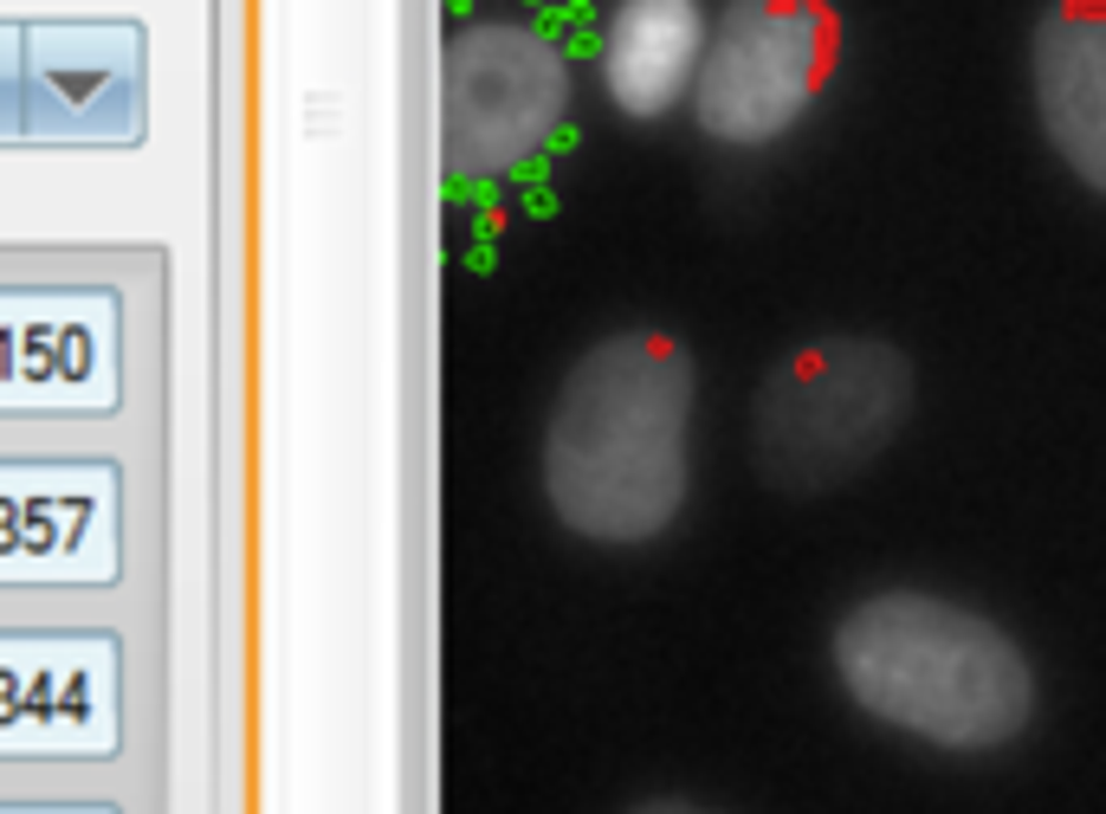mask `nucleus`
<instances>
[{
    "label": "nucleus",
    "instance_id": "1",
    "mask_svg": "<svg viewBox=\"0 0 1106 814\" xmlns=\"http://www.w3.org/2000/svg\"><path fill=\"white\" fill-rule=\"evenodd\" d=\"M692 491V356L660 330L602 336L557 388L544 498L589 543H653Z\"/></svg>",
    "mask_w": 1106,
    "mask_h": 814
},
{
    "label": "nucleus",
    "instance_id": "2",
    "mask_svg": "<svg viewBox=\"0 0 1106 814\" xmlns=\"http://www.w3.org/2000/svg\"><path fill=\"white\" fill-rule=\"evenodd\" d=\"M835 672L867 718L938 750H996L1035 711L1023 647L991 614L919 589L854 601L835 628Z\"/></svg>",
    "mask_w": 1106,
    "mask_h": 814
},
{
    "label": "nucleus",
    "instance_id": "3",
    "mask_svg": "<svg viewBox=\"0 0 1106 814\" xmlns=\"http://www.w3.org/2000/svg\"><path fill=\"white\" fill-rule=\"evenodd\" d=\"M155 130V33L143 13L0 7V155H123Z\"/></svg>",
    "mask_w": 1106,
    "mask_h": 814
},
{
    "label": "nucleus",
    "instance_id": "4",
    "mask_svg": "<svg viewBox=\"0 0 1106 814\" xmlns=\"http://www.w3.org/2000/svg\"><path fill=\"white\" fill-rule=\"evenodd\" d=\"M136 401V304L104 272H0V440L116 427Z\"/></svg>",
    "mask_w": 1106,
    "mask_h": 814
},
{
    "label": "nucleus",
    "instance_id": "5",
    "mask_svg": "<svg viewBox=\"0 0 1106 814\" xmlns=\"http://www.w3.org/2000/svg\"><path fill=\"white\" fill-rule=\"evenodd\" d=\"M136 479L111 446L0 440V608L130 589Z\"/></svg>",
    "mask_w": 1106,
    "mask_h": 814
},
{
    "label": "nucleus",
    "instance_id": "6",
    "mask_svg": "<svg viewBox=\"0 0 1106 814\" xmlns=\"http://www.w3.org/2000/svg\"><path fill=\"white\" fill-rule=\"evenodd\" d=\"M136 660L98 614L0 608V776L111 770L130 756Z\"/></svg>",
    "mask_w": 1106,
    "mask_h": 814
},
{
    "label": "nucleus",
    "instance_id": "7",
    "mask_svg": "<svg viewBox=\"0 0 1106 814\" xmlns=\"http://www.w3.org/2000/svg\"><path fill=\"white\" fill-rule=\"evenodd\" d=\"M913 414V363L880 336H829L758 388L751 452L777 491H829L867 472Z\"/></svg>",
    "mask_w": 1106,
    "mask_h": 814
},
{
    "label": "nucleus",
    "instance_id": "8",
    "mask_svg": "<svg viewBox=\"0 0 1106 814\" xmlns=\"http://www.w3.org/2000/svg\"><path fill=\"white\" fill-rule=\"evenodd\" d=\"M570 116V59L525 20H473L440 52V155L459 182L537 162Z\"/></svg>",
    "mask_w": 1106,
    "mask_h": 814
},
{
    "label": "nucleus",
    "instance_id": "9",
    "mask_svg": "<svg viewBox=\"0 0 1106 814\" xmlns=\"http://www.w3.org/2000/svg\"><path fill=\"white\" fill-rule=\"evenodd\" d=\"M835 72V13L822 0H726L692 78V123L726 149L790 136Z\"/></svg>",
    "mask_w": 1106,
    "mask_h": 814
},
{
    "label": "nucleus",
    "instance_id": "10",
    "mask_svg": "<svg viewBox=\"0 0 1106 814\" xmlns=\"http://www.w3.org/2000/svg\"><path fill=\"white\" fill-rule=\"evenodd\" d=\"M1035 116L1055 155L1106 194V0H1055L1029 39Z\"/></svg>",
    "mask_w": 1106,
    "mask_h": 814
},
{
    "label": "nucleus",
    "instance_id": "11",
    "mask_svg": "<svg viewBox=\"0 0 1106 814\" xmlns=\"http://www.w3.org/2000/svg\"><path fill=\"white\" fill-rule=\"evenodd\" d=\"M706 7L699 0H615L602 27V91L621 116L653 123L680 98H692V78L706 59Z\"/></svg>",
    "mask_w": 1106,
    "mask_h": 814
},
{
    "label": "nucleus",
    "instance_id": "12",
    "mask_svg": "<svg viewBox=\"0 0 1106 814\" xmlns=\"http://www.w3.org/2000/svg\"><path fill=\"white\" fill-rule=\"evenodd\" d=\"M0 814H130L104 788H45V782H0Z\"/></svg>",
    "mask_w": 1106,
    "mask_h": 814
},
{
    "label": "nucleus",
    "instance_id": "13",
    "mask_svg": "<svg viewBox=\"0 0 1106 814\" xmlns=\"http://www.w3.org/2000/svg\"><path fill=\"white\" fill-rule=\"evenodd\" d=\"M628 814H719V808H692V802H641V808Z\"/></svg>",
    "mask_w": 1106,
    "mask_h": 814
}]
</instances>
